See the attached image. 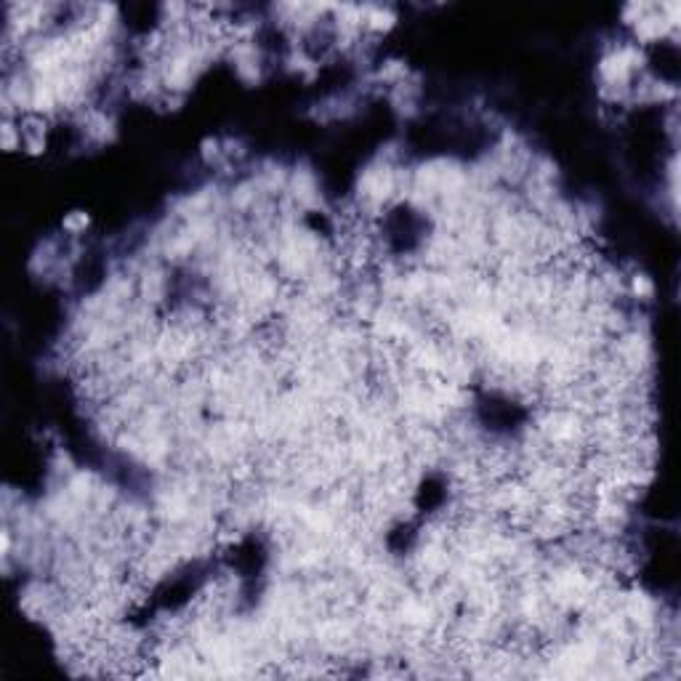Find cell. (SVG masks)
Wrapping results in <instances>:
<instances>
[{
	"mask_svg": "<svg viewBox=\"0 0 681 681\" xmlns=\"http://www.w3.org/2000/svg\"><path fill=\"white\" fill-rule=\"evenodd\" d=\"M287 70L298 72V75H315L317 61L312 56H306V51H301V48H293L290 56H287Z\"/></svg>",
	"mask_w": 681,
	"mask_h": 681,
	"instance_id": "obj_7",
	"label": "cell"
},
{
	"mask_svg": "<svg viewBox=\"0 0 681 681\" xmlns=\"http://www.w3.org/2000/svg\"><path fill=\"white\" fill-rule=\"evenodd\" d=\"M397 24V11L391 6H365V32L381 35Z\"/></svg>",
	"mask_w": 681,
	"mask_h": 681,
	"instance_id": "obj_5",
	"label": "cell"
},
{
	"mask_svg": "<svg viewBox=\"0 0 681 681\" xmlns=\"http://www.w3.org/2000/svg\"><path fill=\"white\" fill-rule=\"evenodd\" d=\"M91 224V218H88V213H83V211H72V213L64 216V221H61V226H64V232L67 234H80L85 232V226Z\"/></svg>",
	"mask_w": 681,
	"mask_h": 681,
	"instance_id": "obj_9",
	"label": "cell"
},
{
	"mask_svg": "<svg viewBox=\"0 0 681 681\" xmlns=\"http://www.w3.org/2000/svg\"><path fill=\"white\" fill-rule=\"evenodd\" d=\"M83 131L93 144H107L115 139V117L102 110H85L83 112Z\"/></svg>",
	"mask_w": 681,
	"mask_h": 681,
	"instance_id": "obj_4",
	"label": "cell"
},
{
	"mask_svg": "<svg viewBox=\"0 0 681 681\" xmlns=\"http://www.w3.org/2000/svg\"><path fill=\"white\" fill-rule=\"evenodd\" d=\"M641 64H644V53L636 43H621L604 51V56L599 59L601 96L612 104L630 99L633 75L641 70Z\"/></svg>",
	"mask_w": 681,
	"mask_h": 681,
	"instance_id": "obj_1",
	"label": "cell"
},
{
	"mask_svg": "<svg viewBox=\"0 0 681 681\" xmlns=\"http://www.w3.org/2000/svg\"><path fill=\"white\" fill-rule=\"evenodd\" d=\"M650 9H652V3H628V6L623 9V21L633 27V24H636V21H639Z\"/></svg>",
	"mask_w": 681,
	"mask_h": 681,
	"instance_id": "obj_11",
	"label": "cell"
},
{
	"mask_svg": "<svg viewBox=\"0 0 681 681\" xmlns=\"http://www.w3.org/2000/svg\"><path fill=\"white\" fill-rule=\"evenodd\" d=\"M405 75H407V67L402 64V61H397V59L386 61V64H384V67L376 72L378 80L389 83V85H397V83H402V80H405Z\"/></svg>",
	"mask_w": 681,
	"mask_h": 681,
	"instance_id": "obj_8",
	"label": "cell"
},
{
	"mask_svg": "<svg viewBox=\"0 0 681 681\" xmlns=\"http://www.w3.org/2000/svg\"><path fill=\"white\" fill-rule=\"evenodd\" d=\"M226 51H229V59H232L240 80L250 83V85L261 80V75H264V56H261V48L253 41H237Z\"/></svg>",
	"mask_w": 681,
	"mask_h": 681,
	"instance_id": "obj_2",
	"label": "cell"
},
{
	"mask_svg": "<svg viewBox=\"0 0 681 681\" xmlns=\"http://www.w3.org/2000/svg\"><path fill=\"white\" fill-rule=\"evenodd\" d=\"M3 147L6 152L21 147V128H16V120H3Z\"/></svg>",
	"mask_w": 681,
	"mask_h": 681,
	"instance_id": "obj_10",
	"label": "cell"
},
{
	"mask_svg": "<svg viewBox=\"0 0 681 681\" xmlns=\"http://www.w3.org/2000/svg\"><path fill=\"white\" fill-rule=\"evenodd\" d=\"M226 532H237L234 527H226ZM218 540H232V535H216Z\"/></svg>",
	"mask_w": 681,
	"mask_h": 681,
	"instance_id": "obj_12",
	"label": "cell"
},
{
	"mask_svg": "<svg viewBox=\"0 0 681 681\" xmlns=\"http://www.w3.org/2000/svg\"><path fill=\"white\" fill-rule=\"evenodd\" d=\"M625 295L636 301H650L655 295V283L644 272H633L630 277H625Z\"/></svg>",
	"mask_w": 681,
	"mask_h": 681,
	"instance_id": "obj_6",
	"label": "cell"
},
{
	"mask_svg": "<svg viewBox=\"0 0 681 681\" xmlns=\"http://www.w3.org/2000/svg\"><path fill=\"white\" fill-rule=\"evenodd\" d=\"M285 192H287V197H290V203H293L295 208H304V211L320 208V203H322L317 176L309 171V168H293Z\"/></svg>",
	"mask_w": 681,
	"mask_h": 681,
	"instance_id": "obj_3",
	"label": "cell"
}]
</instances>
